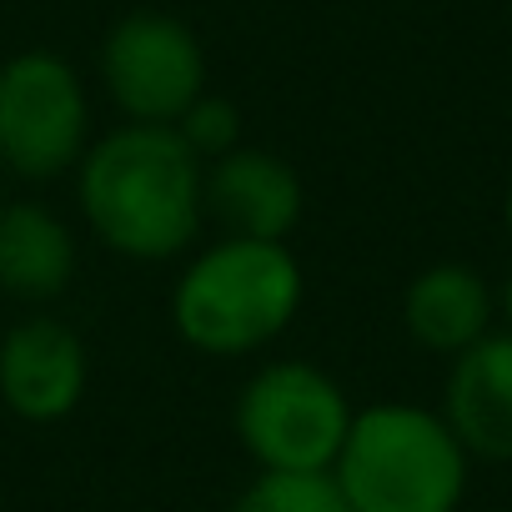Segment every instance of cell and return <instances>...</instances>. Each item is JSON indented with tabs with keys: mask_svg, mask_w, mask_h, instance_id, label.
I'll return each mask as SVG.
<instances>
[{
	"mask_svg": "<svg viewBox=\"0 0 512 512\" xmlns=\"http://www.w3.org/2000/svg\"><path fill=\"white\" fill-rule=\"evenodd\" d=\"M91 141V91L61 51L31 46L0 61V171L41 186L71 176Z\"/></svg>",
	"mask_w": 512,
	"mask_h": 512,
	"instance_id": "cell-5",
	"label": "cell"
},
{
	"mask_svg": "<svg viewBox=\"0 0 512 512\" xmlns=\"http://www.w3.org/2000/svg\"><path fill=\"white\" fill-rule=\"evenodd\" d=\"M91 387V352L86 337L51 317L31 312L0 332V402L11 417L31 427L66 422Z\"/></svg>",
	"mask_w": 512,
	"mask_h": 512,
	"instance_id": "cell-7",
	"label": "cell"
},
{
	"mask_svg": "<svg viewBox=\"0 0 512 512\" xmlns=\"http://www.w3.org/2000/svg\"><path fill=\"white\" fill-rule=\"evenodd\" d=\"M332 482L352 512H457L472 457L437 407L367 402L342 437Z\"/></svg>",
	"mask_w": 512,
	"mask_h": 512,
	"instance_id": "cell-3",
	"label": "cell"
},
{
	"mask_svg": "<svg viewBox=\"0 0 512 512\" xmlns=\"http://www.w3.org/2000/svg\"><path fill=\"white\" fill-rule=\"evenodd\" d=\"M226 512H352L332 472H256Z\"/></svg>",
	"mask_w": 512,
	"mask_h": 512,
	"instance_id": "cell-12",
	"label": "cell"
},
{
	"mask_svg": "<svg viewBox=\"0 0 512 512\" xmlns=\"http://www.w3.org/2000/svg\"><path fill=\"white\" fill-rule=\"evenodd\" d=\"M0 206H6V171H0Z\"/></svg>",
	"mask_w": 512,
	"mask_h": 512,
	"instance_id": "cell-16",
	"label": "cell"
},
{
	"mask_svg": "<svg viewBox=\"0 0 512 512\" xmlns=\"http://www.w3.org/2000/svg\"><path fill=\"white\" fill-rule=\"evenodd\" d=\"M302 302L307 272L292 241L216 236L186 256L171 282V327L191 352L236 362L282 342Z\"/></svg>",
	"mask_w": 512,
	"mask_h": 512,
	"instance_id": "cell-2",
	"label": "cell"
},
{
	"mask_svg": "<svg viewBox=\"0 0 512 512\" xmlns=\"http://www.w3.org/2000/svg\"><path fill=\"white\" fill-rule=\"evenodd\" d=\"M502 226H507V236H512V181H507V191H502Z\"/></svg>",
	"mask_w": 512,
	"mask_h": 512,
	"instance_id": "cell-15",
	"label": "cell"
},
{
	"mask_svg": "<svg viewBox=\"0 0 512 512\" xmlns=\"http://www.w3.org/2000/svg\"><path fill=\"white\" fill-rule=\"evenodd\" d=\"M352 417L357 407L327 367L272 357L241 382L231 432L256 472H332Z\"/></svg>",
	"mask_w": 512,
	"mask_h": 512,
	"instance_id": "cell-4",
	"label": "cell"
},
{
	"mask_svg": "<svg viewBox=\"0 0 512 512\" xmlns=\"http://www.w3.org/2000/svg\"><path fill=\"white\" fill-rule=\"evenodd\" d=\"M96 76L121 121L136 126H176V116L211 91L206 86V46L171 11H126L106 26L96 51Z\"/></svg>",
	"mask_w": 512,
	"mask_h": 512,
	"instance_id": "cell-6",
	"label": "cell"
},
{
	"mask_svg": "<svg viewBox=\"0 0 512 512\" xmlns=\"http://www.w3.org/2000/svg\"><path fill=\"white\" fill-rule=\"evenodd\" d=\"M71 176L86 231L126 262H176L206 226V166L171 126L121 121L91 141Z\"/></svg>",
	"mask_w": 512,
	"mask_h": 512,
	"instance_id": "cell-1",
	"label": "cell"
},
{
	"mask_svg": "<svg viewBox=\"0 0 512 512\" xmlns=\"http://www.w3.org/2000/svg\"><path fill=\"white\" fill-rule=\"evenodd\" d=\"M442 422L472 462H512V332L492 327L447 362Z\"/></svg>",
	"mask_w": 512,
	"mask_h": 512,
	"instance_id": "cell-9",
	"label": "cell"
},
{
	"mask_svg": "<svg viewBox=\"0 0 512 512\" xmlns=\"http://www.w3.org/2000/svg\"><path fill=\"white\" fill-rule=\"evenodd\" d=\"M497 322V287L472 262H427L402 287V332L412 347L452 362L472 342H482Z\"/></svg>",
	"mask_w": 512,
	"mask_h": 512,
	"instance_id": "cell-10",
	"label": "cell"
},
{
	"mask_svg": "<svg viewBox=\"0 0 512 512\" xmlns=\"http://www.w3.org/2000/svg\"><path fill=\"white\" fill-rule=\"evenodd\" d=\"M206 226L216 236H251V241H292L307 216V186L297 166L267 146H236L206 166Z\"/></svg>",
	"mask_w": 512,
	"mask_h": 512,
	"instance_id": "cell-8",
	"label": "cell"
},
{
	"mask_svg": "<svg viewBox=\"0 0 512 512\" xmlns=\"http://www.w3.org/2000/svg\"><path fill=\"white\" fill-rule=\"evenodd\" d=\"M171 131L186 141V151H191L201 166L221 161V156H226V151H236V146H246L241 106H236L231 96H221V91H201V96L176 116V126H171Z\"/></svg>",
	"mask_w": 512,
	"mask_h": 512,
	"instance_id": "cell-13",
	"label": "cell"
},
{
	"mask_svg": "<svg viewBox=\"0 0 512 512\" xmlns=\"http://www.w3.org/2000/svg\"><path fill=\"white\" fill-rule=\"evenodd\" d=\"M76 282V226L46 201L0 206V292L26 307H51Z\"/></svg>",
	"mask_w": 512,
	"mask_h": 512,
	"instance_id": "cell-11",
	"label": "cell"
},
{
	"mask_svg": "<svg viewBox=\"0 0 512 512\" xmlns=\"http://www.w3.org/2000/svg\"><path fill=\"white\" fill-rule=\"evenodd\" d=\"M497 322L512 332V272L502 277V287H497Z\"/></svg>",
	"mask_w": 512,
	"mask_h": 512,
	"instance_id": "cell-14",
	"label": "cell"
}]
</instances>
